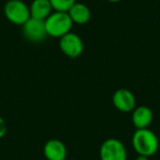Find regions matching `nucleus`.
<instances>
[{"instance_id":"nucleus-1","label":"nucleus","mask_w":160,"mask_h":160,"mask_svg":"<svg viewBox=\"0 0 160 160\" xmlns=\"http://www.w3.org/2000/svg\"><path fill=\"white\" fill-rule=\"evenodd\" d=\"M132 145L138 155L151 157L159 148V140L155 133L149 128L136 129L132 137Z\"/></svg>"},{"instance_id":"nucleus-2","label":"nucleus","mask_w":160,"mask_h":160,"mask_svg":"<svg viewBox=\"0 0 160 160\" xmlns=\"http://www.w3.org/2000/svg\"><path fill=\"white\" fill-rule=\"evenodd\" d=\"M44 21L47 35L57 38H60L65 34L69 33L73 24L68 13L62 11L52 12Z\"/></svg>"},{"instance_id":"nucleus-3","label":"nucleus","mask_w":160,"mask_h":160,"mask_svg":"<svg viewBox=\"0 0 160 160\" xmlns=\"http://www.w3.org/2000/svg\"><path fill=\"white\" fill-rule=\"evenodd\" d=\"M5 17L11 23L22 27L30 18V8L22 0H9L3 8Z\"/></svg>"},{"instance_id":"nucleus-4","label":"nucleus","mask_w":160,"mask_h":160,"mask_svg":"<svg viewBox=\"0 0 160 160\" xmlns=\"http://www.w3.org/2000/svg\"><path fill=\"white\" fill-rule=\"evenodd\" d=\"M100 158L101 160H126V148L120 139L109 138L101 145Z\"/></svg>"},{"instance_id":"nucleus-5","label":"nucleus","mask_w":160,"mask_h":160,"mask_svg":"<svg viewBox=\"0 0 160 160\" xmlns=\"http://www.w3.org/2000/svg\"><path fill=\"white\" fill-rule=\"evenodd\" d=\"M59 48L67 57L77 58L83 52V42L78 34L69 32L59 38Z\"/></svg>"},{"instance_id":"nucleus-6","label":"nucleus","mask_w":160,"mask_h":160,"mask_svg":"<svg viewBox=\"0 0 160 160\" xmlns=\"http://www.w3.org/2000/svg\"><path fill=\"white\" fill-rule=\"evenodd\" d=\"M22 33L28 41L33 43L43 42L48 36L45 29V21L34 18H30L22 25Z\"/></svg>"},{"instance_id":"nucleus-7","label":"nucleus","mask_w":160,"mask_h":160,"mask_svg":"<svg viewBox=\"0 0 160 160\" xmlns=\"http://www.w3.org/2000/svg\"><path fill=\"white\" fill-rule=\"evenodd\" d=\"M112 102L116 110L121 112H132L136 108V99L128 89H118L112 97Z\"/></svg>"},{"instance_id":"nucleus-8","label":"nucleus","mask_w":160,"mask_h":160,"mask_svg":"<svg viewBox=\"0 0 160 160\" xmlns=\"http://www.w3.org/2000/svg\"><path fill=\"white\" fill-rule=\"evenodd\" d=\"M43 152L47 160H65L67 157V148L59 139H49L43 148Z\"/></svg>"},{"instance_id":"nucleus-9","label":"nucleus","mask_w":160,"mask_h":160,"mask_svg":"<svg viewBox=\"0 0 160 160\" xmlns=\"http://www.w3.org/2000/svg\"><path fill=\"white\" fill-rule=\"evenodd\" d=\"M132 112H133L132 122L136 129L148 128L153 118V113L150 108L146 105H140V107H136Z\"/></svg>"},{"instance_id":"nucleus-10","label":"nucleus","mask_w":160,"mask_h":160,"mask_svg":"<svg viewBox=\"0 0 160 160\" xmlns=\"http://www.w3.org/2000/svg\"><path fill=\"white\" fill-rule=\"evenodd\" d=\"M67 13H68L69 18L71 19L72 23L79 25L86 24L91 19V11H90L89 7L81 2L73 3L70 9L67 11Z\"/></svg>"},{"instance_id":"nucleus-11","label":"nucleus","mask_w":160,"mask_h":160,"mask_svg":"<svg viewBox=\"0 0 160 160\" xmlns=\"http://www.w3.org/2000/svg\"><path fill=\"white\" fill-rule=\"evenodd\" d=\"M29 8L31 18L38 20H45L54 11L49 0H33Z\"/></svg>"},{"instance_id":"nucleus-12","label":"nucleus","mask_w":160,"mask_h":160,"mask_svg":"<svg viewBox=\"0 0 160 160\" xmlns=\"http://www.w3.org/2000/svg\"><path fill=\"white\" fill-rule=\"evenodd\" d=\"M54 11L67 12L77 0H49Z\"/></svg>"},{"instance_id":"nucleus-13","label":"nucleus","mask_w":160,"mask_h":160,"mask_svg":"<svg viewBox=\"0 0 160 160\" xmlns=\"http://www.w3.org/2000/svg\"><path fill=\"white\" fill-rule=\"evenodd\" d=\"M7 124H6L5 120L0 116V138H2L7 133Z\"/></svg>"},{"instance_id":"nucleus-14","label":"nucleus","mask_w":160,"mask_h":160,"mask_svg":"<svg viewBox=\"0 0 160 160\" xmlns=\"http://www.w3.org/2000/svg\"><path fill=\"white\" fill-rule=\"evenodd\" d=\"M136 160H149V159H148V157H145V156L138 155V157L136 158Z\"/></svg>"},{"instance_id":"nucleus-15","label":"nucleus","mask_w":160,"mask_h":160,"mask_svg":"<svg viewBox=\"0 0 160 160\" xmlns=\"http://www.w3.org/2000/svg\"><path fill=\"white\" fill-rule=\"evenodd\" d=\"M107 1L112 2V3H118V2H120V1H122V0H107Z\"/></svg>"},{"instance_id":"nucleus-16","label":"nucleus","mask_w":160,"mask_h":160,"mask_svg":"<svg viewBox=\"0 0 160 160\" xmlns=\"http://www.w3.org/2000/svg\"><path fill=\"white\" fill-rule=\"evenodd\" d=\"M73 160H78V159H73Z\"/></svg>"}]
</instances>
